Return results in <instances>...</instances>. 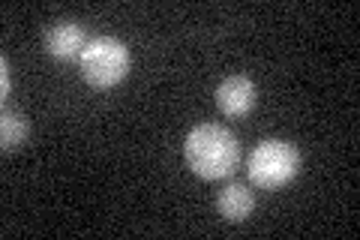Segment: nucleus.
Masks as SVG:
<instances>
[{"instance_id":"f257e3e1","label":"nucleus","mask_w":360,"mask_h":240,"mask_svg":"<svg viewBox=\"0 0 360 240\" xmlns=\"http://www.w3.org/2000/svg\"><path fill=\"white\" fill-rule=\"evenodd\" d=\"M184 156H186V165L193 168V175L205 180H219V177H229L238 168L240 147H238V139L225 127L201 123V127L189 130L184 141Z\"/></svg>"},{"instance_id":"f03ea898","label":"nucleus","mask_w":360,"mask_h":240,"mask_svg":"<svg viewBox=\"0 0 360 240\" xmlns=\"http://www.w3.org/2000/svg\"><path fill=\"white\" fill-rule=\"evenodd\" d=\"M300 171V153L295 144L267 139L250 156V180L258 189H283Z\"/></svg>"},{"instance_id":"7ed1b4c3","label":"nucleus","mask_w":360,"mask_h":240,"mask_svg":"<svg viewBox=\"0 0 360 240\" xmlns=\"http://www.w3.org/2000/svg\"><path fill=\"white\" fill-rule=\"evenodd\" d=\"M82 75L94 87H115L129 72V49L115 37H96L82 51Z\"/></svg>"},{"instance_id":"20e7f679","label":"nucleus","mask_w":360,"mask_h":240,"mask_svg":"<svg viewBox=\"0 0 360 240\" xmlns=\"http://www.w3.org/2000/svg\"><path fill=\"white\" fill-rule=\"evenodd\" d=\"M255 99H258L255 84L243 75L225 78V82L217 87V106L225 118H243V114H250Z\"/></svg>"},{"instance_id":"39448f33","label":"nucleus","mask_w":360,"mask_h":240,"mask_svg":"<svg viewBox=\"0 0 360 240\" xmlns=\"http://www.w3.org/2000/svg\"><path fill=\"white\" fill-rule=\"evenodd\" d=\"M84 30L75 25V21H58L51 25L49 33H45V49H49L51 57H60V61H70V57H82L84 51Z\"/></svg>"},{"instance_id":"423d86ee","label":"nucleus","mask_w":360,"mask_h":240,"mask_svg":"<svg viewBox=\"0 0 360 240\" xmlns=\"http://www.w3.org/2000/svg\"><path fill=\"white\" fill-rule=\"evenodd\" d=\"M217 208H219V216L229 222H243L246 216L252 213L255 208V196L243 184H229L225 189H219L217 196Z\"/></svg>"},{"instance_id":"0eeeda50","label":"nucleus","mask_w":360,"mask_h":240,"mask_svg":"<svg viewBox=\"0 0 360 240\" xmlns=\"http://www.w3.org/2000/svg\"><path fill=\"white\" fill-rule=\"evenodd\" d=\"M25 139H27V120L15 111H4V118H0V144H4V151H15Z\"/></svg>"},{"instance_id":"6e6552de","label":"nucleus","mask_w":360,"mask_h":240,"mask_svg":"<svg viewBox=\"0 0 360 240\" xmlns=\"http://www.w3.org/2000/svg\"><path fill=\"white\" fill-rule=\"evenodd\" d=\"M13 90V72H9V57H0V96H9Z\"/></svg>"}]
</instances>
